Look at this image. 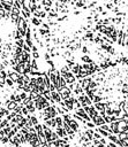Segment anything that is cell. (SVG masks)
<instances>
[{"instance_id":"6da1fadb","label":"cell","mask_w":128,"mask_h":147,"mask_svg":"<svg viewBox=\"0 0 128 147\" xmlns=\"http://www.w3.org/2000/svg\"><path fill=\"white\" fill-rule=\"evenodd\" d=\"M31 22H32L34 25H41V24H42V21L39 20V17H34V18H31Z\"/></svg>"},{"instance_id":"7a4b0ae2","label":"cell","mask_w":128,"mask_h":147,"mask_svg":"<svg viewBox=\"0 0 128 147\" xmlns=\"http://www.w3.org/2000/svg\"><path fill=\"white\" fill-rule=\"evenodd\" d=\"M32 56H34V59H38V57H39V53H38L37 50H36V51H32Z\"/></svg>"},{"instance_id":"3957f363","label":"cell","mask_w":128,"mask_h":147,"mask_svg":"<svg viewBox=\"0 0 128 147\" xmlns=\"http://www.w3.org/2000/svg\"><path fill=\"white\" fill-rule=\"evenodd\" d=\"M44 57H45V60H46V61H49V60H50V54L47 53V52H45V54H44Z\"/></svg>"}]
</instances>
